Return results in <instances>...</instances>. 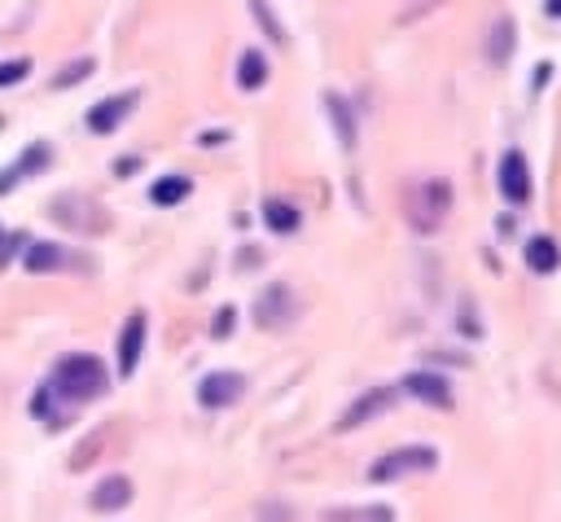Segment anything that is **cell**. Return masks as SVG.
<instances>
[{
  "label": "cell",
  "instance_id": "cell-1",
  "mask_svg": "<svg viewBox=\"0 0 561 522\" xmlns=\"http://www.w3.org/2000/svg\"><path fill=\"white\" fill-rule=\"evenodd\" d=\"M53 395H61L66 404H88V399H101L110 377H105V364L88 351H70L53 364V377H48Z\"/></svg>",
  "mask_w": 561,
  "mask_h": 522
},
{
  "label": "cell",
  "instance_id": "cell-2",
  "mask_svg": "<svg viewBox=\"0 0 561 522\" xmlns=\"http://www.w3.org/2000/svg\"><path fill=\"white\" fill-rule=\"evenodd\" d=\"M430 469H438V452L425 447V443H408V447H394V452L377 456L368 465V478L373 483H394L403 474H430Z\"/></svg>",
  "mask_w": 561,
  "mask_h": 522
},
{
  "label": "cell",
  "instance_id": "cell-3",
  "mask_svg": "<svg viewBox=\"0 0 561 522\" xmlns=\"http://www.w3.org/2000/svg\"><path fill=\"white\" fill-rule=\"evenodd\" d=\"M495 189H500V197L513 202V206H526V202H530V167H526V154H522V149H504V154H500Z\"/></svg>",
  "mask_w": 561,
  "mask_h": 522
},
{
  "label": "cell",
  "instance_id": "cell-4",
  "mask_svg": "<svg viewBox=\"0 0 561 522\" xmlns=\"http://www.w3.org/2000/svg\"><path fill=\"white\" fill-rule=\"evenodd\" d=\"M298 316V298H294V290L289 285H267L263 294H259V303H254V320H259V329H285L289 320Z\"/></svg>",
  "mask_w": 561,
  "mask_h": 522
},
{
  "label": "cell",
  "instance_id": "cell-5",
  "mask_svg": "<svg viewBox=\"0 0 561 522\" xmlns=\"http://www.w3.org/2000/svg\"><path fill=\"white\" fill-rule=\"evenodd\" d=\"M136 101H140V92H114V97L96 101V105L83 114L88 132H92V136H110V132H114V127L136 110Z\"/></svg>",
  "mask_w": 561,
  "mask_h": 522
},
{
  "label": "cell",
  "instance_id": "cell-6",
  "mask_svg": "<svg viewBox=\"0 0 561 522\" xmlns=\"http://www.w3.org/2000/svg\"><path fill=\"white\" fill-rule=\"evenodd\" d=\"M241 395H245V377H241V373H228V368L206 373L202 386H197V404H202V408H228V404H237Z\"/></svg>",
  "mask_w": 561,
  "mask_h": 522
},
{
  "label": "cell",
  "instance_id": "cell-7",
  "mask_svg": "<svg viewBox=\"0 0 561 522\" xmlns=\"http://www.w3.org/2000/svg\"><path fill=\"white\" fill-rule=\"evenodd\" d=\"M48 158H53V149L44 145V140H31L22 154H18V162H9L4 171H0V197L13 189V184H22V180H31V175H39L44 167H48Z\"/></svg>",
  "mask_w": 561,
  "mask_h": 522
},
{
  "label": "cell",
  "instance_id": "cell-8",
  "mask_svg": "<svg viewBox=\"0 0 561 522\" xmlns=\"http://www.w3.org/2000/svg\"><path fill=\"white\" fill-rule=\"evenodd\" d=\"M399 390L394 386H373V390H364L346 412H342V421H337V430H355V425H364V421H373V417H381L386 408H390V399H394Z\"/></svg>",
  "mask_w": 561,
  "mask_h": 522
},
{
  "label": "cell",
  "instance_id": "cell-9",
  "mask_svg": "<svg viewBox=\"0 0 561 522\" xmlns=\"http://www.w3.org/2000/svg\"><path fill=\"white\" fill-rule=\"evenodd\" d=\"M140 351H145V311H131L118 329V373L131 377L136 364H140Z\"/></svg>",
  "mask_w": 561,
  "mask_h": 522
},
{
  "label": "cell",
  "instance_id": "cell-10",
  "mask_svg": "<svg viewBox=\"0 0 561 522\" xmlns=\"http://www.w3.org/2000/svg\"><path fill=\"white\" fill-rule=\"evenodd\" d=\"M403 390H408L412 399L430 404V408H451V386H447L438 373H430V368L408 373V377H403Z\"/></svg>",
  "mask_w": 561,
  "mask_h": 522
},
{
  "label": "cell",
  "instance_id": "cell-11",
  "mask_svg": "<svg viewBox=\"0 0 561 522\" xmlns=\"http://www.w3.org/2000/svg\"><path fill=\"white\" fill-rule=\"evenodd\" d=\"M131 504V478L127 474H105L96 487H92V509L96 513H118Z\"/></svg>",
  "mask_w": 561,
  "mask_h": 522
},
{
  "label": "cell",
  "instance_id": "cell-12",
  "mask_svg": "<svg viewBox=\"0 0 561 522\" xmlns=\"http://www.w3.org/2000/svg\"><path fill=\"white\" fill-rule=\"evenodd\" d=\"M416 197L425 202V211H416V228H421V232H434L438 219H443V211L451 206V184H447V180H430Z\"/></svg>",
  "mask_w": 561,
  "mask_h": 522
},
{
  "label": "cell",
  "instance_id": "cell-13",
  "mask_svg": "<svg viewBox=\"0 0 561 522\" xmlns=\"http://www.w3.org/2000/svg\"><path fill=\"white\" fill-rule=\"evenodd\" d=\"M513 44H517V22L513 18H495L491 22V35H486V61L491 66H504L513 57Z\"/></svg>",
  "mask_w": 561,
  "mask_h": 522
},
{
  "label": "cell",
  "instance_id": "cell-14",
  "mask_svg": "<svg viewBox=\"0 0 561 522\" xmlns=\"http://www.w3.org/2000/svg\"><path fill=\"white\" fill-rule=\"evenodd\" d=\"M526 268L530 272H539V276H548V272H557L561 268V246L552 241V237H530L526 241Z\"/></svg>",
  "mask_w": 561,
  "mask_h": 522
},
{
  "label": "cell",
  "instance_id": "cell-15",
  "mask_svg": "<svg viewBox=\"0 0 561 522\" xmlns=\"http://www.w3.org/2000/svg\"><path fill=\"white\" fill-rule=\"evenodd\" d=\"M61 259H66V250H61V246H53V241H31V246H26L22 268H26L31 276H44V272H57V268H61Z\"/></svg>",
  "mask_w": 561,
  "mask_h": 522
},
{
  "label": "cell",
  "instance_id": "cell-16",
  "mask_svg": "<svg viewBox=\"0 0 561 522\" xmlns=\"http://www.w3.org/2000/svg\"><path fill=\"white\" fill-rule=\"evenodd\" d=\"M237 83H241V92H259V88L267 83V57H263L259 48H245V53H241V61H237Z\"/></svg>",
  "mask_w": 561,
  "mask_h": 522
},
{
  "label": "cell",
  "instance_id": "cell-17",
  "mask_svg": "<svg viewBox=\"0 0 561 522\" xmlns=\"http://www.w3.org/2000/svg\"><path fill=\"white\" fill-rule=\"evenodd\" d=\"M188 193H193V180L188 175H162V180L149 184V202L153 206H180Z\"/></svg>",
  "mask_w": 561,
  "mask_h": 522
},
{
  "label": "cell",
  "instance_id": "cell-18",
  "mask_svg": "<svg viewBox=\"0 0 561 522\" xmlns=\"http://www.w3.org/2000/svg\"><path fill=\"white\" fill-rule=\"evenodd\" d=\"M263 224H267L272 232H280V237H289V232H298L302 215H298V206H289V202H280V197H267V202H263Z\"/></svg>",
  "mask_w": 561,
  "mask_h": 522
},
{
  "label": "cell",
  "instance_id": "cell-19",
  "mask_svg": "<svg viewBox=\"0 0 561 522\" xmlns=\"http://www.w3.org/2000/svg\"><path fill=\"white\" fill-rule=\"evenodd\" d=\"M324 110H329V118H333V127H337L342 149H351V145H355V114H351V105H346L337 92H324Z\"/></svg>",
  "mask_w": 561,
  "mask_h": 522
},
{
  "label": "cell",
  "instance_id": "cell-20",
  "mask_svg": "<svg viewBox=\"0 0 561 522\" xmlns=\"http://www.w3.org/2000/svg\"><path fill=\"white\" fill-rule=\"evenodd\" d=\"M92 70H96V61H92V57H79V61H70L66 70H57V75H53V88H75V83H79V79H88Z\"/></svg>",
  "mask_w": 561,
  "mask_h": 522
},
{
  "label": "cell",
  "instance_id": "cell-21",
  "mask_svg": "<svg viewBox=\"0 0 561 522\" xmlns=\"http://www.w3.org/2000/svg\"><path fill=\"white\" fill-rule=\"evenodd\" d=\"M250 9H254V22L267 31V39L272 44H285V31L276 26V18H272V9H267V0H250Z\"/></svg>",
  "mask_w": 561,
  "mask_h": 522
},
{
  "label": "cell",
  "instance_id": "cell-22",
  "mask_svg": "<svg viewBox=\"0 0 561 522\" xmlns=\"http://www.w3.org/2000/svg\"><path fill=\"white\" fill-rule=\"evenodd\" d=\"M31 75V61L26 57H13V61H0V88H13Z\"/></svg>",
  "mask_w": 561,
  "mask_h": 522
},
{
  "label": "cell",
  "instance_id": "cell-23",
  "mask_svg": "<svg viewBox=\"0 0 561 522\" xmlns=\"http://www.w3.org/2000/svg\"><path fill=\"white\" fill-rule=\"evenodd\" d=\"M232 325H237V307L228 303V307H219V311H215V320H210V338H228V333H232Z\"/></svg>",
  "mask_w": 561,
  "mask_h": 522
},
{
  "label": "cell",
  "instance_id": "cell-24",
  "mask_svg": "<svg viewBox=\"0 0 561 522\" xmlns=\"http://www.w3.org/2000/svg\"><path fill=\"white\" fill-rule=\"evenodd\" d=\"M548 79H552V66H548V61H539V66H535V92H539Z\"/></svg>",
  "mask_w": 561,
  "mask_h": 522
},
{
  "label": "cell",
  "instance_id": "cell-25",
  "mask_svg": "<svg viewBox=\"0 0 561 522\" xmlns=\"http://www.w3.org/2000/svg\"><path fill=\"white\" fill-rule=\"evenodd\" d=\"M136 167H140V158H118V162H114V175H131Z\"/></svg>",
  "mask_w": 561,
  "mask_h": 522
},
{
  "label": "cell",
  "instance_id": "cell-26",
  "mask_svg": "<svg viewBox=\"0 0 561 522\" xmlns=\"http://www.w3.org/2000/svg\"><path fill=\"white\" fill-rule=\"evenodd\" d=\"M543 13L548 18H561V0H543Z\"/></svg>",
  "mask_w": 561,
  "mask_h": 522
},
{
  "label": "cell",
  "instance_id": "cell-27",
  "mask_svg": "<svg viewBox=\"0 0 561 522\" xmlns=\"http://www.w3.org/2000/svg\"><path fill=\"white\" fill-rule=\"evenodd\" d=\"M0 246H4V228H0Z\"/></svg>",
  "mask_w": 561,
  "mask_h": 522
}]
</instances>
